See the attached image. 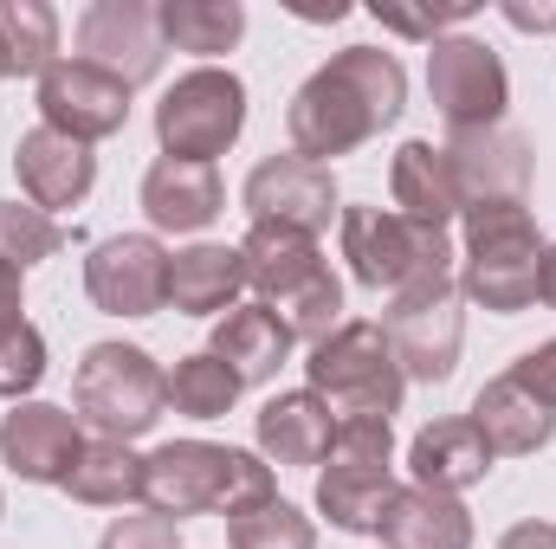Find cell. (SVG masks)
Instances as JSON below:
<instances>
[{
  "label": "cell",
  "instance_id": "6da1fadb",
  "mask_svg": "<svg viewBox=\"0 0 556 549\" xmlns=\"http://www.w3.org/2000/svg\"><path fill=\"white\" fill-rule=\"evenodd\" d=\"M402 111H408V72H402V59L382 52V46H343L330 65H317L298 85V98L285 111L291 155L330 168V155L363 149L376 130H389Z\"/></svg>",
  "mask_w": 556,
  "mask_h": 549
},
{
  "label": "cell",
  "instance_id": "7a4b0ae2",
  "mask_svg": "<svg viewBox=\"0 0 556 549\" xmlns=\"http://www.w3.org/2000/svg\"><path fill=\"white\" fill-rule=\"evenodd\" d=\"M247 284L260 291V304L291 330V343H324L343 323V278L330 272V259L317 253L311 233L291 227H253L247 233Z\"/></svg>",
  "mask_w": 556,
  "mask_h": 549
},
{
  "label": "cell",
  "instance_id": "3957f363",
  "mask_svg": "<svg viewBox=\"0 0 556 549\" xmlns=\"http://www.w3.org/2000/svg\"><path fill=\"white\" fill-rule=\"evenodd\" d=\"M459 297L518 317L538 304V266H544V233L525 201H479L459 214Z\"/></svg>",
  "mask_w": 556,
  "mask_h": 549
},
{
  "label": "cell",
  "instance_id": "277c9868",
  "mask_svg": "<svg viewBox=\"0 0 556 549\" xmlns=\"http://www.w3.org/2000/svg\"><path fill=\"white\" fill-rule=\"evenodd\" d=\"M72 408H78V426H91L98 439L130 446L168 408V375L137 343H91L72 375Z\"/></svg>",
  "mask_w": 556,
  "mask_h": 549
},
{
  "label": "cell",
  "instance_id": "5b68a950",
  "mask_svg": "<svg viewBox=\"0 0 556 549\" xmlns=\"http://www.w3.org/2000/svg\"><path fill=\"white\" fill-rule=\"evenodd\" d=\"M311 395L337 420H389L402 413L408 375L382 336V323H337L324 343H311Z\"/></svg>",
  "mask_w": 556,
  "mask_h": 549
},
{
  "label": "cell",
  "instance_id": "8992f818",
  "mask_svg": "<svg viewBox=\"0 0 556 549\" xmlns=\"http://www.w3.org/2000/svg\"><path fill=\"white\" fill-rule=\"evenodd\" d=\"M395 439L389 420H337L330 459L317 472V511L350 531V537H376L389 505H395Z\"/></svg>",
  "mask_w": 556,
  "mask_h": 549
},
{
  "label": "cell",
  "instance_id": "52a82bcc",
  "mask_svg": "<svg viewBox=\"0 0 556 549\" xmlns=\"http://www.w3.org/2000/svg\"><path fill=\"white\" fill-rule=\"evenodd\" d=\"M337 240H343V259H350L356 284L389 291V297H395L402 284H415V278L453 272L446 233L402 220L395 207H343V214H337Z\"/></svg>",
  "mask_w": 556,
  "mask_h": 549
},
{
  "label": "cell",
  "instance_id": "ba28073f",
  "mask_svg": "<svg viewBox=\"0 0 556 549\" xmlns=\"http://www.w3.org/2000/svg\"><path fill=\"white\" fill-rule=\"evenodd\" d=\"M459 272H433L415 278L389 297L382 336L402 362L408 382H446L459 369V343H466V310H459Z\"/></svg>",
  "mask_w": 556,
  "mask_h": 549
},
{
  "label": "cell",
  "instance_id": "9c48e42d",
  "mask_svg": "<svg viewBox=\"0 0 556 549\" xmlns=\"http://www.w3.org/2000/svg\"><path fill=\"white\" fill-rule=\"evenodd\" d=\"M240 130H247V85L220 65L181 72L155 104V142H162V155H181V162L227 155Z\"/></svg>",
  "mask_w": 556,
  "mask_h": 549
},
{
  "label": "cell",
  "instance_id": "30bf717a",
  "mask_svg": "<svg viewBox=\"0 0 556 549\" xmlns=\"http://www.w3.org/2000/svg\"><path fill=\"white\" fill-rule=\"evenodd\" d=\"M427 91H433V111L453 124V130H485V124H505V104H511V78H505V59L472 39V33H440L427 46Z\"/></svg>",
  "mask_w": 556,
  "mask_h": 549
},
{
  "label": "cell",
  "instance_id": "8fae6325",
  "mask_svg": "<svg viewBox=\"0 0 556 549\" xmlns=\"http://www.w3.org/2000/svg\"><path fill=\"white\" fill-rule=\"evenodd\" d=\"M78 59L111 72L124 91L149 85L168 59L162 46V26H155V7L149 0H91L78 13Z\"/></svg>",
  "mask_w": 556,
  "mask_h": 549
},
{
  "label": "cell",
  "instance_id": "7c38bea8",
  "mask_svg": "<svg viewBox=\"0 0 556 549\" xmlns=\"http://www.w3.org/2000/svg\"><path fill=\"white\" fill-rule=\"evenodd\" d=\"M168 259L155 233H111L85 259V291L104 317H155L168 304Z\"/></svg>",
  "mask_w": 556,
  "mask_h": 549
},
{
  "label": "cell",
  "instance_id": "4fadbf2b",
  "mask_svg": "<svg viewBox=\"0 0 556 549\" xmlns=\"http://www.w3.org/2000/svg\"><path fill=\"white\" fill-rule=\"evenodd\" d=\"M253 227H291V233H324L343 207H337V175L324 162H304V155H266L247 188H240Z\"/></svg>",
  "mask_w": 556,
  "mask_h": 549
},
{
  "label": "cell",
  "instance_id": "5bb4252c",
  "mask_svg": "<svg viewBox=\"0 0 556 549\" xmlns=\"http://www.w3.org/2000/svg\"><path fill=\"white\" fill-rule=\"evenodd\" d=\"M227 465H233V446H214V439H168L142 459V505L155 518H201V511H220L227 498Z\"/></svg>",
  "mask_w": 556,
  "mask_h": 549
},
{
  "label": "cell",
  "instance_id": "9a60e30c",
  "mask_svg": "<svg viewBox=\"0 0 556 549\" xmlns=\"http://www.w3.org/2000/svg\"><path fill=\"white\" fill-rule=\"evenodd\" d=\"M39 117H46V130L72 142H104L130 124V91L85 59H59L39 78Z\"/></svg>",
  "mask_w": 556,
  "mask_h": 549
},
{
  "label": "cell",
  "instance_id": "2e32d148",
  "mask_svg": "<svg viewBox=\"0 0 556 549\" xmlns=\"http://www.w3.org/2000/svg\"><path fill=\"white\" fill-rule=\"evenodd\" d=\"M85 452V426L72 408L52 401H20L13 413H0V465L26 485H65V472Z\"/></svg>",
  "mask_w": 556,
  "mask_h": 549
},
{
  "label": "cell",
  "instance_id": "e0dca14e",
  "mask_svg": "<svg viewBox=\"0 0 556 549\" xmlns=\"http://www.w3.org/2000/svg\"><path fill=\"white\" fill-rule=\"evenodd\" d=\"M453 162V181L466 194V207L479 201H525L531 194V142L511 124H485V130H453L440 142Z\"/></svg>",
  "mask_w": 556,
  "mask_h": 549
},
{
  "label": "cell",
  "instance_id": "ac0fdd59",
  "mask_svg": "<svg viewBox=\"0 0 556 549\" xmlns=\"http://www.w3.org/2000/svg\"><path fill=\"white\" fill-rule=\"evenodd\" d=\"M227 207L220 168L214 162H181V155H155L142 175V214L155 233H201L214 227Z\"/></svg>",
  "mask_w": 556,
  "mask_h": 549
},
{
  "label": "cell",
  "instance_id": "d6986e66",
  "mask_svg": "<svg viewBox=\"0 0 556 549\" xmlns=\"http://www.w3.org/2000/svg\"><path fill=\"white\" fill-rule=\"evenodd\" d=\"M13 175H20V194L39 207V214H59V207H78L98 181V155L91 142H72L59 130H26L13 149Z\"/></svg>",
  "mask_w": 556,
  "mask_h": 549
},
{
  "label": "cell",
  "instance_id": "ffe728a7",
  "mask_svg": "<svg viewBox=\"0 0 556 549\" xmlns=\"http://www.w3.org/2000/svg\"><path fill=\"white\" fill-rule=\"evenodd\" d=\"M389 194H395V214L446 233L459 214H466V194L453 181V162L440 142H402L395 149V168H389Z\"/></svg>",
  "mask_w": 556,
  "mask_h": 549
},
{
  "label": "cell",
  "instance_id": "44dd1931",
  "mask_svg": "<svg viewBox=\"0 0 556 549\" xmlns=\"http://www.w3.org/2000/svg\"><path fill=\"white\" fill-rule=\"evenodd\" d=\"M492 459H498V452L485 446V433H479L466 413L420 426L415 446H408V472H415V485H427V491H446V498L472 491V485L492 472Z\"/></svg>",
  "mask_w": 556,
  "mask_h": 549
},
{
  "label": "cell",
  "instance_id": "7402d4cb",
  "mask_svg": "<svg viewBox=\"0 0 556 549\" xmlns=\"http://www.w3.org/2000/svg\"><path fill=\"white\" fill-rule=\"evenodd\" d=\"M260 459L266 465H324L330 459V439H337V413L324 408L311 388L298 395H273L260 408Z\"/></svg>",
  "mask_w": 556,
  "mask_h": 549
},
{
  "label": "cell",
  "instance_id": "603a6c76",
  "mask_svg": "<svg viewBox=\"0 0 556 549\" xmlns=\"http://www.w3.org/2000/svg\"><path fill=\"white\" fill-rule=\"evenodd\" d=\"M207 356H220V362L240 375V388H260V382H273L278 369L291 362V330L278 323L266 304H233V310L214 323Z\"/></svg>",
  "mask_w": 556,
  "mask_h": 549
},
{
  "label": "cell",
  "instance_id": "cb8c5ba5",
  "mask_svg": "<svg viewBox=\"0 0 556 549\" xmlns=\"http://www.w3.org/2000/svg\"><path fill=\"white\" fill-rule=\"evenodd\" d=\"M247 291V253L240 246H188L168 259V304L181 317H227Z\"/></svg>",
  "mask_w": 556,
  "mask_h": 549
},
{
  "label": "cell",
  "instance_id": "d4e9b609",
  "mask_svg": "<svg viewBox=\"0 0 556 549\" xmlns=\"http://www.w3.org/2000/svg\"><path fill=\"white\" fill-rule=\"evenodd\" d=\"M466 420L485 433V446H492L498 459H531V452H544V446H551V433H556V413L544 408V401H531L511 375L485 382Z\"/></svg>",
  "mask_w": 556,
  "mask_h": 549
},
{
  "label": "cell",
  "instance_id": "484cf974",
  "mask_svg": "<svg viewBox=\"0 0 556 549\" xmlns=\"http://www.w3.org/2000/svg\"><path fill=\"white\" fill-rule=\"evenodd\" d=\"M389 549H472V511L446 491H427V485H402L382 531Z\"/></svg>",
  "mask_w": 556,
  "mask_h": 549
},
{
  "label": "cell",
  "instance_id": "4316f807",
  "mask_svg": "<svg viewBox=\"0 0 556 549\" xmlns=\"http://www.w3.org/2000/svg\"><path fill=\"white\" fill-rule=\"evenodd\" d=\"M155 26H162V46L194 52V59H220L247 39V7L240 0H162Z\"/></svg>",
  "mask_w": 556,
  "mask_h": 549
},
{
  "label": "cell",
  "instance_id": "83f0119b",
  "mask_svg": "<svg viewBox=\"0 0 556 549\" xmlns=\"http://www.w3.org/2000/svg\"><path fill=\"white\" fill-rule=\"evenodd\" d=\"M65 491L91 511H124L130 498H142V459L124 439H85L78 465L65 472Z\"/></svg>",
  "mask_w": 556,
  "mask_h": 549
},
{
  "label": "cell",
  "instance_id": "f1b7e54d",
  "mask_svg": "<svg viewBox=\"0 0 556 549\" xmlns=\"http://www.w3.org/2000/svg\"><path fill=\"white\" fill-rule=\"evenodd\" d=\"M0 46L13 78H46L59 65V13L46 0H0Z\"/></svg>",
  "mask_w": 556,
  "mask_h": 549
},
{
  "label": "cell",
  "instance_id": "f546056e",
  "mask_svg": "<svg viewBox=\"0 0 556 549\" xmlns=\"http://www.w3.org/2000/svg\"><path fill=\"white\" fill-rule=\"evenodd\" d=\"M240 401V375L220 362V356H181L168 369V408L188 413V420H220V413Z\"/></svg>",
  "mask_w": 556,
  "mask_h": 549
},
{
  "label": "cell",
  "instance_id": "4dcf8cb0",
  "mask_svg": "<svg viewBox=\"0 0 556 549\" xmlns=\"http://www.w3.org/2000/svg\"><path fill=\"white\" fill-rule=\"evenodd\" d=\"M65 253V227L52 214H39L33 201H0V266L26 272Z\"/></svg>",
  "mask_w": 556,
  "mask_h": 549
},
{
  "label": "cell",
  "instance_id": "1f68e13d",
  "mask_svg": "<svg viewBox=\"0 0 556 549\" xmlns=\"http://www.w3.org/2000/svg\"><path fill=\"white\" fill-rule=\"evenodd\" d=\"M227 549H317V524L298 505L266 498V505L227 518Z\"/></svg>",
  "mask_w": 556,
  "mask_h": 549
},
{
  "label": "cell",
  "instance_id": "d6a6232c",
  "mask_svg": "<svg viewBox=\"0 0 556 549\" xmlns=\"http://www.w3.org/2000/svg\"><path fill=\"white\" fill-rule=\"evenodd\" d=\"M39 382H46V336L33 323H20V330L0 336V401L20 408Z\"/></svg>",
  "mask_w": 556,
  "mask_h": 549
},
{
  "label": "cell",
  "instance_id": "836d02e7",
  "mask_svg": "<svg viewBox=\"0 0 556 549\" xmlns=\"http://www.w3.org/2000/svg\"><path fill=\"white\" fill-rule=\"evenodd\" d=\"M98 549H181V524L175 518H155V511H142V518H117Z\"/></svg>",
  "mask_w": 556,
  "mask_h": 549
},
{
  "label": "cell",
  "instance_id": "e575fe53",
  "mask_svg": "<svg viewBox=\"0 0 556 549\" xmlns=\"http://www.w3.org/2000/svg\"><path fill=\"white\" fill-rule=\"evenodd\" d=\"M505 375H511V382H518L531 401H544V408L556 413V336H551V343H538L531 356H518Z\"/></svg>",
  "mask_w": 556,
  "mask_h": 549
},
{
  "label": "cell",
  "instance_id": "d590c367",
  "mask_svg": "<svg viewBox=\"0 0 556 549\" xmlns=\"http://www.w3.org/2000/svg\"><path fill=\"white\" fill-rule=\"evenodd\" d=\"M20 323H26V291H20V272L13 266H0V336L20 330Z\"/></svg>",
  "mask_w": 556,
  "mask_h": 549
},
{
  "label": "cell",
  "instance_id": "8d00e7d4",
  "mask_svg": "<svg viewBox=\"0 0 556 549\" xmlns=\"http://www.w3.org/2000/svg\"><path fill=\"white\" fill-rule=\"evenodd\" d=\"M505 20H511L518 33H556V0H544V7H525V0H511V7H505Z\"/></svg>",
  "mask_w": 556,
  "mask_h": 549
},
{
  "label": "cell",
  "instance_id": "74e56055",
  "mask_svg": "<svg viewBox=\"0 0 556 549\" xmlns=\"http://www.w3.org/2000/svg\"><path fill=\"white\" fill-rule=\"evenodd\" d=\"M498 549H556V524H511L505 537H498Z\"/></svg>",
  "mask_w": 556,
  "mask_h": 549
},
{
  "label": "cell",
  "instance_id": "f35d334b",
  "mask_svg": "<svg viewBox=\"0 0 556 549\" xmlns=\"http://www.w3.org/2000/svg\"><path fill=\"white\" fill-rule=\"evenodd\" d=\"M538 297L556 310V240L544 246V266H538Z\"/></svg>",
  "mask_w": 556,
  "mask_h": 549
},
{
  "label": "cell",
  "instance_id": "ab89813d",
  "mask_svg": "<svg viewBox=\"0 0 556 549\" xmlns=\"http://www.w3.org/2000/svg\"><path fill=\"white\" fill-rule=\"evenodd\" d=\"M0 78H13V65H7V46H0Z\"/></svg>",
  "mask_w": 556,
  "mask_h": 549
},
{
  "label": "cell",
  "instance_id": "60d3db41",
  "mask_svg": "<svg viewBox=\"0 0 556 549\" xmlns=\"http://www.w3.org/2000/svg\"><path fill=\"white\" fill-rule=\"evenodd\" d=\"M0 518H7V498H0Z\"/></svg>",
  "mask_w": 556,
  "mask_h": 549
}]
</instances>
